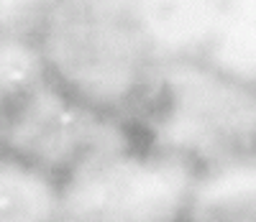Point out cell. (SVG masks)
<instances>
[{
  "mask_svg": "<svg viewBox=\"0 0 256 222\" xmlns=\"http://www.w3.org/2000/svg\"><path fill=\"white\" fill-rule=\"evenodd\" d=\"M182 222H256V151L198 169Z\"/></svg>",
  "mask_w": 256,
  "mask_h": 222,
  "instance_id": "5",
  "label": "cell"
},
{
  "mask_svg": "<svg viewBox=\"0 0 256 222\" xmlns=\"http://www.w3.org/2000/svg\"><path fill=\"white\" fill-rule=\"evenodd\" d=\"M62 182L10 153H0V222H56Z\"/></svg>",
  "mask_w": 256,
  "mask_h": 222,
  "instance_id": "6",
  "label": "cell"
},
{
  "mask_svg": "<svg viewBox=\"0 0 256 222\" xmlns=\"http://www.w3.org/2000/svg\"><path fill=\"white\" fill-rule=\"evenodd\" d=\"M134 141L123 118L82 102L52 79L6 107V153L59 182L90 159Z\"/></svg>",
  "mask_w": 256,
  "mask_h": 222,
  "instance_id": "4",
  "label": "cell"
},
{
  "mask_svg": "<svg viewBox=\"0 0 256 222\" xmlns=\"http://www.w3.org/2000/svg\"><path fill=\"white\" fill-rule=\"evenodd\" d=\"M49 79L34 33L0 31V105L10 107Z\"/></svg>",
  "mask_w": 256,
  "mask_h": 222,
  "instance_id": "7",
  "label": "cell"
},
{
  "mask_svg": "<svg viewBox=\"0 0 256 222\" xmlns=\"http://www.w3.org/2000/svg\"><path fill=\"white\" fill-rule=\"evenodd\" d=\"M54 0H0V31L36 33Z\"/></svg>",
  "mask_w": 256,
  "mask_h": 222,
  "instance_id": "8",
  "label": "cell"
},
{
  "mask_svg": "<svg viewBox=\"0 0 256 222\" xmlns=\"http://www.w3.org/2000/svg\"><path fill=\"white\" fill-rule=\"evenodd\" d=\"M34 36L52 82L118 118L159 59L138 0H54Z\"/></svg>",
  "mask_w": 256,
  "mask_h": 222,
  "instance_id": "2",
  "label": "cell"
},
{
  "mask_svg": "<svg viewBox=\"0 0 256 222\" xmlns=\"http://www.w3.org/2000/svg\"><path fill=\"white\" fill-rule=\"evenodd\" d=\"M6 151V107L0 105V153Z\"/></svg>",
  "mask_w": 256,
  "mask_h": 222,
  "instance_id": "9",
  "label": "cell"
},
{
  "mask_svg": "<svg viewBox=\"0 0 256 222\" xmlns=\"http://www.w3.org/2000/svg\"><path fill=\"white\" fill-rule=\"evenodd\" d=\"M123 123L195 169L256 151V82L195 51L159 56Z\"/></svg>",
  "mask_w": 256,
  "mask_h": 222,
  "instance_id": "1",
  "label": "cell"
},
{
  "mask_svg": "<svg viewBox=\"0 0 256 222\" xmlns=\"http://www.w3.org/2000/svg\"><path fill=\"white\" fill-rule=\"evenodd\" d=\"M56 222H72V220H67V217H59Z\"/></svg>",
  "mask_w": 256,
  "mask_h": 222,
  "instance_id": "10",
  "label": "cell"
},
{
  "mask_svg": "<svg viewBox=\"0 0 256 222\" xmlns=\"http://www.w3.org/2000/svg\"><path fill=\"white\" fill-rule=\"evenodd\" d=\"M198 169L138 141L90 159L59 187V217L72 222H182Z\"/></svg>",
  "mask_w": 256,
  "mask_h": 222,
  "instance_id": "3",
  "label": "cell"
}]
</instances>
